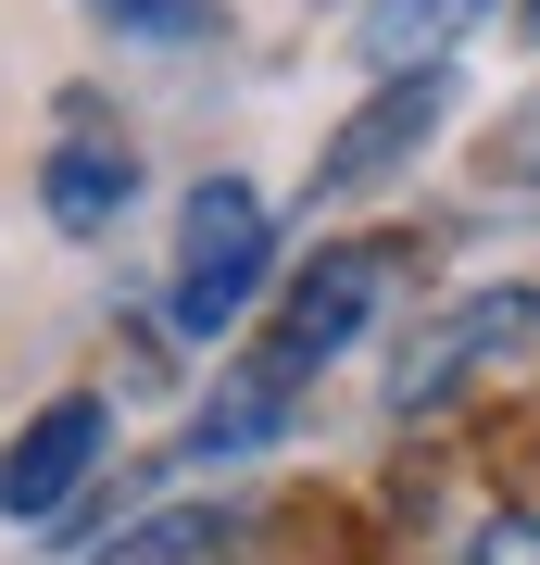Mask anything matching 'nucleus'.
<instances>
[{
	"label": "nucleus",
	"instance_id": "6",
	"mask_svg": "<svg viewBox=\"0 0 540 565\" xmlns=\"http://www.w3.org/2000/svg\"><path fill=\"white\" fill-rule=\"evenodd\" d=\"M478 13H502V0H378L364 13V63L390 76H453V51L478 39Z\"/></svg>",
	"mask_w": 540,
	"mask_h": 565
},
{
	"label": "nucleus",
	"instance_id": "8",
	"mask_svg": "<svg viewBox=\"0 0 540 565\" xmlns=\"http://www.w3.org/2000/svg\"><path fill=\"white\" fill-rule=\"evenodd\" d=\"M240 541V515H214V503H189V515H139L100 565H201V553H226Z\"/></svg>",
	"mask_w": 540,
	"mask_h": 565
},
{
	"label": "nucleus",
	"instance_id": "2",
	"mask_svg": "<svg viewBox=\"0 0 540 565\" xmlns=\"http://www.w3.org/2000/svg\"><path fill=\"white\" fill-rule=\"evenodd\" d=\"M378 302H390V252H364V239L289 264V289H277V315H264V340H252L240 377H264L277 403H301V390H315V364L352 352L364 327H378Z\"/></svg>",
	"mask_w": 540,
	"mask_h": 565
},
{
	"label": "nucleus",
	"instance_id": "4",
	"mask_svg": "<svg viewBox=\"0 0 540 565\" xmlns=\"http://www.w3.org/2000/svg\"><path fill=\"white\" fill-rule=\"evenodd\" d=\"M100 452H114V415H100L88 390L39 403L13 440H0V515H25V527H39V515H63V503L88 490V465H100Z\"/></svg>",
	"mask_w": 540,
	"mask_h": 565
},
{
	"label": "nucleus",
	"instance_id": "1",
	"mask_svg": "<svg viewBox=\"0 0 540 565\" xmlns=\"http://www.w3.org/2000/svg\"><path fill=\"white\" fill-rule=\"evenodd\" d=\"M264 277H277V214H264V189L201 177V189H189V214H177L163 327H177V340H226V327L264 302Z\"/></svg>",
	"mask_w": 540,
	"mask_h": 565
},
{
	"label": "nucleus",
	"instance_id": "5",
	"mask_svg": "<svg viewBox=\"0 0 540 565\" xmlns=\"http://www.w3.org/2000/svg\"><path fill=\"white\" fill-rule=\"evenodd\" d=\"M441 114H453V76H390L378 102H364L340 139H327V163H315V202H340V189H378V177H390V163L415 151Z\"/></svg>",
	"mask_w": 540,
	"mask_h": 565
},
{
	"label": "nucleus",
	"instance_id": "7",
	"mask_svg": "<svg viewBox=\"0 0 540 565\" xmlns=\"http://www.w3.org/2000/svg\"><path fill=\"white\" fill-rule=\"evenodd\" d=\"M39 202H51V226H114L126 202H139V151L126 139H100V126H76V139H63L51 163H39Z\"/></svg>",
	"mask_w": 540,
	"mask_h": 565
},
{
	"label": "nucleus",
	"instance_id": "3",
	"mask_svg": "<svg viewBox=\"0 0 540 565\" xmlns=\"http://www.w3.org/2000/svg\"><path fill=\"white\" fill-rule=\"evenodd\" d=\"M540 327V289H465L453 315H427L415 340H402V364H390V415H441L478 364H502Z\"/></svg>",
	"mask_w": 540,
	"mask_h": 565
},
{
	"label": "nucleus",
	"instance_id": "11",
	"mask_svg": "<svg viewBox=\"0 0 540 565\" xmlns=\"http://www.w3.org/2000/svg\"><path fill=\"white\" fill-rule=\"evenodd\" d=\"M516 25H528V39H540V0H516Z\"/></svg>",
	"mask_w": 540,
	"mask_h": 565
},
{
	"label": "nucleus",
	"instance_id": "10",
	"mask_svg": "<svg viewBox=\"0 0 540 565\" xmlns=\"http://www.w3.org/2000/svg\"><path fill=\"white\" fill-rule=\"evenodd\" d=\"M88 13H114L126 39H214V0H88Z\"/></svg>",
	"mask_w": 540,
	"mask_h": 565
},
{
	"label": "nucleus",
	"instance_id": "9",
	"mask_svg": "<svg viewBox=\"0 0 540 565\" xmlns=\"http://www.w3.org/2000/svg\"><path fill=\"white\" fill-rule=\"evenodd\" d=\"M441 565H540V515H528V503H490V515H465Z\"/></svg>",
	"mask_w": 540,
	"mask_h": 565
}]
</instances>
